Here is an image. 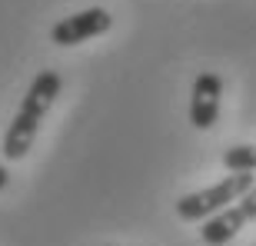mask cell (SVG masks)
<instances>
[{"label": "cell", "instance_id": "7", "mask_svg": "<svg viewBox=\"0 0 256 246\" xmlns=\"http://www.w3.org/2000/svg\"><path fill=\"white\" fill-rule=\"evenodd\" d=\"M7 183H10V173H7V166H4V163H0V190L7 186Z\"/></svg>", "mask_w": 256, "mask_h": 246}, {"label": "cell", "instance_id": "4", "mask_svg": "<svg viewBox=\"0 0 256 246\" xmlns=\"http://www.w3.org/2000/svg\"><path fill=\"white\" fill-rule=\"evenodd\" d=\"M110 24H114V17H110L104 7L80 10V14H74V17H64L60 24H54L50 44H57V47H74V44H84V40H94V37H100V34H106Z\"/></svg>", "mask_w": 256, "mask_h": 246}, {"label": "cell", "instance_id": "2", "mask_svg": "<svg viewBox=\"0 0 256 246\" xmlns=\"http://www.w3.org/2000/svg\"><path fill=\"white\" fill-rule=\"evenodd\" d=\"M253 186H256L253 173H230V176H223V180L213 183V186L180 196L176 200V216H180L183 223L210 220V216H216V213H223L226 206H233L240 196H246Z\"/></svg>", "mask_w": 256, "mask_h": 246}, {"label": "cell", "instance_id": "1", "mask_svg": "<svg viewBox=\"0 0 256 246\" xmlns=\"http://www.w3.org/2000/svg\"><path fill=\"white\" fill-rule=\"evenodd\" d=\"M60 86H64V80H60L57 70H40V74L34 76V84L27 86V96L20 100V110L14 114L7 133H4V140H0V156H4V160H24L30 153V143L37 136L50 104L57 100Z\"/></svg>", "mask_w": 256, "mask_h": 246}, {"label": "cell", "instance_id": "5", "mask_svg": "<svg viewBox=\"0 0 256 246\" xmlns=\"http://www.w3.org/2000/svg\"><path fill=\"white\" fill-rule=\"evenodd\" d=\"M220 96H223V80L216 74H200L193 80L190 94V123L196 130H210L220 116Z\"/></svg>", "mask_w": 256, "mask_h": 246}, {"label": "cell", "instance_id": "3", "mask_svg": "<svg viewBox=\"0 0 256 246\" xmlns=\"http://www.w3.org/2000/svg\"><path fill=\"white\" fill-rule=\"evenodd\" d=\"M256 220V186L250 190L246 196H240L233 206H226L223 213L203 220V230H200V240L206 246H226L230 240L236 236L240 230Z\"/></svg>", "mask_w": 256, "mask_h": 246}, {"label": "cell", "instance_id": "6", "mask_svg": "<svg viewBox=\"0 0 256 246\" xmlns=\"http://www.w3.org/2000/svg\"><path fill=\"white\" fill-rule=\"evenodd\" d=\"M223 166L230 173H256V146H230L223 153Z\"/></svg>", "mask_w": 256, "mask_h": 246}]
</instances>
